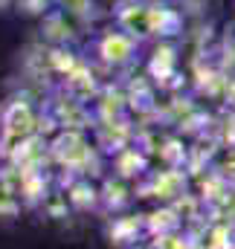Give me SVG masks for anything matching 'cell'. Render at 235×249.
I'll list each match as a JSON object with an SVG mask.
<instances>
[{"label": "cell", "mask_w": 235, "mask_h": 249, "mask_svg": "<svg viewBox=\"0 0 235 249\" xmlns=\"http://www.w3.org/2000/svg\"><path fill=\"white\" fill-rule=\"evenodd\" d=\"M119 32L128 35L134 44L151 38L154 32H160V20H157V9L142 6V3H128L119 12Z\"/></svg>", "instance_id": "1"}, {"label": "cell", "mask_w": 235, "mask_h": 249, "mask_svg": "<svg viewBox=\"0 0 235 249\" xmlns=\"http://www.w3.org/2000/svg\"><path fill=\"white\" fill-rule=\"evenodd\" d=\"M9 6H12V0H0V12H3V9H9Z\"/></svg>", "instance_id": "3"}, {"label": "cell", "mask_w": 235, "mask_h": 249, "mask_svg": "<svg viewBox=\"0 0 235 249\" xmlns=\"http://www.w3.org/2000/svg\"><path fill=\"white\" fill-rule=\"evenodd\" d=\"M99 53H102V58L108 64H125L134 55V41L128 35H122V32H111V35L102 38Z\"/></svg>", "instance_id": "2"}]
</instances>
